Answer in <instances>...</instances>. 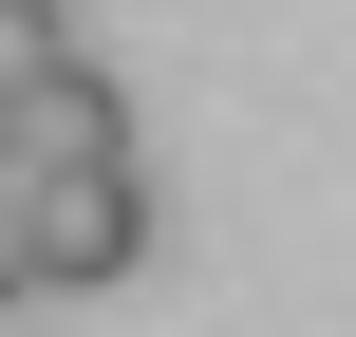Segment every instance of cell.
Segmentation results:
<instances>
[{
  "label": "cell",
  "instance_id": "3957f363",
  "mask_svg": "<svg viewBox=\"0 0 356 337\" xmlns=\"http://www.w3.org/2000/svg\"><path fill=\"white\" fill-rule=\"evenodd\" d=\"M56 56H75V19H56V0H0V94H19V75H56Z\"/></svg>",
  "mask_w": 356,
  "mask_h": 337
},
{
  "label": "cell",
  "instance_id": "7a4b0ae2",
  "mask_svg": "<svg viewBox=\"0 0 356 337\" xmlns=\"http://www.w3.org/2000/svg\"><path fill=\"white\" fill-rule=\"evenodd\" d=\"M113 150H131V94H113L94 56H56V75L0 94V169H113Z\"/></svg>",
  "mask_w": 356,
  "mask_h": 337
},
{
  "label": "cell",
  "instance_id": "6da1fadb",
  "mask_svg": "<svg viewBox=\"0 0 356 337\" xmlns=\"http://www.w3.org/2000/svg\"><path fill=\"white\" fill-rule=\"evenodd\" d=\"M19 244H38V300L131 281V263H150V188H131V150H113V169H19Z\"/></svg>",
  "mask_w": 356,
  "mask_h": 337
}]
</instances>
